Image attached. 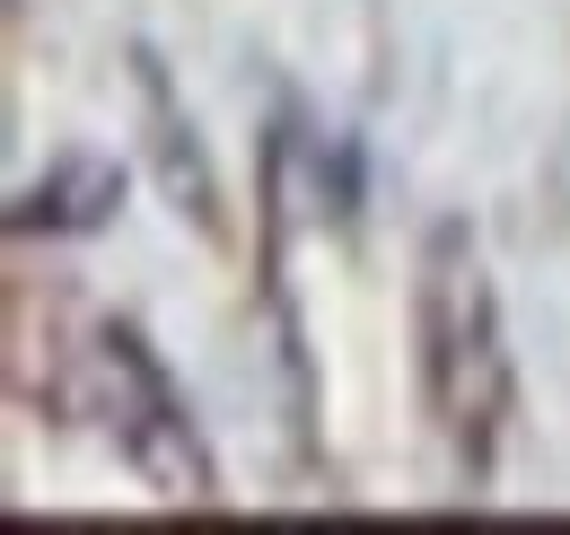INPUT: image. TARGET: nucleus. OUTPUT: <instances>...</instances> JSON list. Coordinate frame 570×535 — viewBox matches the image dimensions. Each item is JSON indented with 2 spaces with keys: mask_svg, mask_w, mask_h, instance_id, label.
<instances>
[{
  "mask_svg": "<svg viewBox=\"0 0 570 535\" xmlns=\"http://www.w3.org/2000/svg\"><path fill=\"white\" fill-rule=\"evenodd\" d=\"M413 342H422V403L448 439L465 483H492L500 430H509V334H500V290L474 237L439 220L422 246V290H413Z\"/></svg>",
  "mask_w": 570,
  "mask_h": 535,
  "instance_id": "obj_1",
  "label": "nucleus"
},
{
  "mask_svg": "<svg viewBox=\"0 0 570 535\" xmlns=\"http://www.w3.org/2000/svg\"><path fill=\"white\" fill-rule=\"evenodd\" d=\"M88 387H97L106 439L124 448V466L141 474L158 500L212 509L219 466H212V448H203V430H194V403L176 396V378L158 369V351H149L132 325H97V334H88Z\"/></svg>",
  "mask_w": 570,
  "mask_h": 535,
  "instance_id": "obj_2",
  "label": "nucleus"
},
{
  "mask_svg": "<svg viewBox=\"0 0 570 535\" xmlns=\"http://www.w3.org/2000/svg\"><path fill=\"white\" fill-rule=\"evenodd\" d=\"M132 106H141V158H149V176H158V194H167V211L194 220L203 237H228L212 149H203L185 97H176V79H167V62H158L149 45H132Z\"/></svg>",
  "mask_w": 570,
  "mask_h": 535,
  "instance_id": "obj_3",
  "label": "nucleus"
},
{
  "mask_svg": "<svg viewBox=\"0 0 570 535\" xmlns=\"http://www.w3.org/2000/svg\"><path fill=\"white\" fill-rule=\"evenodd\" d=\"M115 202H124V167L115 158H97V149H62L53 167H45V185H27L18 194V237H36V228H53V237H88V228H106L115 220Z\"/></svg>",
  "mask_w": 570,
  "mask_h": 535,
  "instance_id": "obj_4",
  "label": "nucleus"
}]
</instances>
